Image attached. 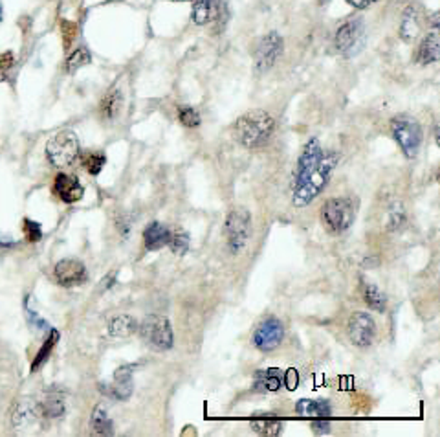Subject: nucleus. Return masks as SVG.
<instances>
[{"instance_id": "nucleus-24", "label": "nucleus", "mask_w": 440, "mask_h": 437, "mask_svg": "<svg viewBox=\"0 0 440 437\" xmlns=\"http://www.w3.org/2000/svg\"><path fill=\"white\" fill-rule=\"evenodd\" d=\"M362 291H364V301L372 308V311H378V313H384L385 307H387V298H385L384 292L372 285L369 281H362Z\"/></svg>"}, {"instance_id": "nucleus-10", "label": "nucleus", "mask_w": 440, "mask_h": 437, "mask_svg": "<svg viewBox=\"0 0 440 437\" xmlns=\"http://www.w3.org/2000/svg\"><path fill=\"white\" fill-rule=\"evenodd\" d=\"M282 338H285V327H282L281 320L270 316L257 326L255 333H253V346L259 351L270 353L281 346Z\"/></svg>"}, {"instance_id": "nucleus-40", "label": "nucleus", "mask_w": 440, "mask_h": 437, "mask_svg": "<svg viewBox=\"0 0 440 437\" xmlns=\"http://www.w3.org/2000/svg\"><path fill=\"white\" fill-rule=\"evenodd\" d=\"M347 4H351L352 8L356 9H365V8H371L372 4H377V2H380V0H345Z\"/></svg>"}, {"instance_id": "nucleus-30", "label": "nucleus", "mask_w": 440, "mask_h": 437, "mask_svg": "<svg viewBox=\"0 0 440 437\" xmlns=\"http://www.w3.org/2000/svg\"><path fill=\"white\" fill-rule=\"evenodd\" d=\"M105 162H107V159H105V154L101 153H88L83 156V166H85V169L90 175L94 176H98L99 173H101V169L105 167Z\"/></svg>"}, {"instance_id": "nucleus-27", "label": "nucleus", "mask_w": 440, "mask_h": 437, "mask_svg": "<svg viewBox=\"0 0 440 437\" xmlns=\"http://www.w3.org/2000/svg\"><path fill=\"white\" fill-rule=\"evenodd\" d=\"M41 411L46 417H61L64 413V398L59 393L48 395L41 404Z\"/></svg>"}, {"instance_id": "nucleus-9", "label": "nucleus", "mask_w": 440, "mask_h": 437, "mask_svg": "<svg viewBox=\"0 0 440 437\" xmlns=\"http://www.w3.org/2000/svg\"><path fill=\"white\" fill-rule=\"evenodd\" d=\"M282 54V37L277 31H270L255 48V72L265 74L279 61Z\"/></svg>"}, {"instance_id": "nucleus-35", "label": "nucleus", "mask_w": 440, "mask_h": 437, "mask_svg": "<svg viewBox=\"0 0 440 437\" xmlns=\"http://www.w3.org/2000/svg\"><path fill=\"white\" fill-rule=\"evenodd\" d=\"M24 236H26V239L31 241V243H37V241H41V237H43V226H41L39 223H35V221L26 218V221H24Z\"/></svg>"}, {"instance_id": "nucleus-36", "label": "nucleus", "mask_w": 440, "mask_h": 437, "mask_svg": "<svg viewBox=\"0 0 440 437\" xmlns=\"http://www.w3.org/2000/svg\"><path fill=\"white\" fill-rule=\"evenodd\" d=\"M13 64H15V57H13L11 51H6L0 56V81L8 79V74L13 69Z\"/></svg>"}, {"instance_id": "nucleus-43", "label": "nucleus", "mask_w": 440, "mask_h": 437, "mask_svg": "<svg viewBox=\"0 0 440 437\" xmlns=\"http://www.w3.org/2000/svg\"><path fill=\"white\" fill-rule=\"evenodd\" d=\"M319 2H321V4H325V2H327V0H319Z\"/></svg>"}, {"instance_id": "nucleus-28", "label": "nucleus", "mask_w": 440, "mask_h": 437, "mask_svg": "<svg viewBox=\"0 0 440 437\" xmlns=\"http://www.w3.org/2000/svg\"><path fill=\"white\" fill-rule=\"evenodd\" d=\"M57 340H59V333H57L56 329H51L50 331V336H48V338L44 340V346L41 347V349H39L37 356H35V360H34V364H31V369H34V371H37L39 366L46 362L48 356H50V353H51V349L56 347Z\"/></svg>"}, {"instance_id": "nucleus-29", "label": "nucleus", "mask_w": 440, "mask_h": 437, "mask_svg": "<svg viewBox=\"0 0 440 437\" xmlns=\"http://www.w3.org/2000/svg\"><path fill=\"white\" fill-rule=\"evenodd\" d=\"M90 59H92V57H90V54H88V50H86V48H83V46L77 48L72 56L68 57V61H66V70H68V74L77 72V70L83 69L85 64H88Z\"/></svg>"}, {"instance_id": "nucleus-20", "label": "nucleus", "mask_w": 440, "mask_h": 437, "mask_svg": "<svg viewBox=\"0 0 440 437\" xmlns=\"http://www.w3.org/2000/svg\"><path fill=\"white\" fill-rule=\"evenodd\" d=\"M440 56V41H439V31L436 28H433L426 37L422 39L419 48V63L420 64H433L439 61Z\"/></svg>"}, {"instance_id": "nucleus-2", "label": "nucleus", "mask_w": 440, "mask_h": 437, "mask_svg": "<svg viewBox=\"0 0 440 437\" xmlns=\"http://www.w3.org/2000/svg\"><path fill=\"white\" fill-rule=\"evenodd\" d=\"M275 121L265 111H250L242 114L235 124V138L246 149L262 147L274 134Z\"/></svg>"}, {"instance_id": "nucleus-32", "label": "nucleus", "mask_w": 440, "mask_h": 437, "mask_svg": "<svg viewBox=\"0 0 440 437\" xmlns=\"http://www.w3.org/2000/svg\"><path fill=\"white\" fill-rule=\"evenodd\" d=\"M169 244H171L173 253L184 256V253L189 250V246H191V239H189V236L185 231H176L175 236H171Z\"/></svg>"}, {"instance_id": "nucleus-6", "label": "nucleus", "mask_w": 440, "mask_h": 437, "mask_svg": "<svg viewBox=\"0 0 440 437\" xmlns=\"http://www.w3.org/2000/svg\"><path fill=\"white\" fill-rule=\"evenodd\" d=\"M391 133L407 159H415L422 146V127L419 121L406 116H398L391 120Z\"/></svg>"}, {"instance_id": "nucleus-4", "label": "nucleus", "mask_w": 440, "mask_h": 437, "mask_svg": "<svg viewBox=\"0 0 440 437\" xmlns=\"http://www.w3.org/2000/svg\"><path fill=\"white\" fill-rule=\"evenodd\" d=\"M226 241L230 253L237 256L246 248V244L252 239V215L246 208H235L231 210L226 218Z\"/></svg>"}, {"instance_id": "nucleus-38", "label": "nucleus", "mask_w": 440, "mask_h": 437, "mask_svg": "<svg viewBox=\"0 0 440 437\" xmlns=\"http://www.w3.org/2000/svg\"><path fill=\"white\" fill-rule=\"evenodd\" d=\"M26 314H28V320H30L31 326H35V327H37V329H43L44 331L48 327V321L43 320V318L39 316L37 311H35V308H31L28 303H26Z\"/></svg>"}, {"instance_id": "nucleus-26", "label": "nucleus", "mask_w": 440, "mask_h": 437, "mask_svg": "<svg viewBox=\"0 0 440 437\" xmlns=\"http://www.w3.org/2000/svg\"><path fill=\"white\" fill-rule=\"evenodd\" d=\"M138 331V321L128 314H121V316L114 318L111 321V334L118 336V338H128L131 334Z\"/></svg>"}, {"instance_id": "nucleus-18", "label": "nucleus", "mask_w": 440, "mask_h": 437, "mask_svg": "<svg viewBox=\"0 0 440 437\" xmlns=\"http://www.w3.org/2000/svg\"><path fill=\"white\" fill-rule=\"evenodd\" d=\"M295 413L308 419H321L330 416V403L325 398H300L295 403Z\"/></svg>"}, {"instance_id": "nucleus-41", "label": "nucleus", "mask_w": 440, "mask_h": 437, "mask_svg": "<svg viewBox=\"0 0 440 437\" xmlns=\"http://www.w3.org/2000/svg\"><path fill=\"white\" fill-rule=\"evenodd\" d=\"M0 22H2V4H0Z\"/></svg>"}, {"instance_id": "nucleus-21", "label": "nucleus", "mask_w": 440, "mask_h": 437, "mask_svg": "<svg viewBox=\"0 0 440 437\" xmlns=\"http://www.w3.org/2000/svg\"><path fill=\"white\" fill-rule=\"evenodd\" d=\"M282 386V371L277 368L261 369L255 373V390L277 391Z\"/></svg>"}, {"instance_id": "nucleus-12", "label": "nucleus", "mask_w": 440, "mask_h": 437, "mask_svg": "<svg viewBox=\"0 0 440 437\" xmlns=\"http://www.w3.org/2000/svg\"><path fill=\"white\" fill-rule=\"evenodd\" d=\"M321 156H323V147H321L319 140L312 138V140L307 141V146L301 151L300 159H297V166H295L294 171V180H292V188H297L307 180V176L316 169V166L319 164Z\"/></svg>"}, {"instance_id": "nucleus-31", "label": "nucleus", "mask_w": 440, "mask_h": 437, "mask_svg": "<svg viewBox=\"0 0 440 437\" xmlns=\"http://www.w3.org/2000/svg\"><path fill=\"white\" fill-rule=\"evenodd\" d=\"M178 120L182 121V125L193 129L200 125V114L197 112V109L189 107V105H182L178 107Z\"/></svg>"}, {"instance_id": "nucleus-7", "label": "nucleus", "mask_w": 440, "mask_h": 437, "mask_svg": "<svg viewBox=\"0 0 440 437\" xmlns=\"http://www.w3.org/2000/svg\"><path fill=\"white\" fill-rule=\"evenodd\" d=\"M138 331H140L141 338L145 340L149 346H153L154 349H160V351L171 349L173 343H175V334H173L171 323L163 316H154V314L153 316H147L138 326Z\"/></svg>"}, {"instance_id": "nucleus-42", "label": "nucleus", "mask_w": 440, "mask_h": 437, "mask_svg": "<svg viewBox=\"0 0 440 437\" xmlns=\"http://www.w3.org/2000/svg\"><path fill=\"white\" fill-rule=\"evenodd\" d=\"M171 2H185V0H171Z\"/></svg>"}, {"instance_id": "nucleus-25", "label": "nucleus", "mask_w": 440, "mask_h": 437, "mask_svg": "<svg viewBox=\"0 0 440 437\" xmlns=\"http://www.w3.org/2000/svg\"><path fill=\"white\" fill-rule=\"evenodd\" d=\"M90 424L98 436H111L114 432V423H112L111 416L105 406H96L94 413L90 417Z\"/></svg>"}, {"instance_id": "nucleus-39", "label": "nucleus", "mask_w": 440, "mask_h": 437, "mask_svg": "<svg viewBox=\"0 0 440 437\" xmlns=\"http://www.w3.org/2000/svg\"><path fill=\"white\" fill-rule=\"evenodd\" d=\"M312 430L316 433H329L330 432V421H329V417H321V419H312Z\"/></svg>"}, {"instance_id": "nucleus-8", "label": "nucleus", "mask_w": 440, "mask_h": 437, "mask_svg": "<svg viewBox=\"0 0 440 437\" xmlns=\"http://www.w3.org/2000/svg\"><path fill=\"white\" fill-rule=\"evenodd\" d=\"M365 43V26L362 19L343 22L334 35V46L345 57L356 56Z\"/></svg>"}, {"instance_id": "nucleus-11", "label": "nucleus", "mask_w": 440, "mask_h": 437, "mask_svg": "<svg viewBox=\"0 0 440 437\" xmlns=\"http://www.w3.org/2000/svg\"><path fill=\"white\" fill-rule=\"evenodd\" d=\"M349 340L358 347H369L377 338V323L367 313H354L347 323Z\"/></svg>"}, {"instance_id": "nucleus-37", "label": "nucleus", "mask_w": 440, "mask_h": 437, "mask_svg": "<svg viewBox=\"0 0 440 437\" xmlns=\"http://www.w3.org/2000/svg\"><path fill=\"white\" fill-rule=\"evenodd\" d=\"M282 384H287L288 390L294 391L297 384H300V373H297V369L290 368L287 369V373H282Z\"/></svg>"}, {"instance_id": "nucleus-19", "label": "nucleus", "mask_w": 440, "mask_h": 437, "mask_svg": "<svg viewBox=\"0 0 440 437\" xmlns=\"http://www.w3.org/2000/svg\"><path fill=\"white\" fill-rule=\"evenodd\" d=\"M250 426H252L255 433L266 437L279 436L282 432V421L277 416H274V413H262V411L255 413L250 419Z\"/></svg>"}, {"instance_id": "nucleus-33", "label": "nucleus", "mask_w": 440, "mask_h": 437, "mask_svg": "<svg viewBox=\"0 0 440 437\" xmlns=\"http://www.w3.org/2000/svg\"><path fill=\"white\" fill-rule=\"evenodd\" d=\"M406 224V210L402 204H393L389 210V230H400Z\"/></svg>"}, {"instance_id": "nucleus-14", "label": "nucleus", "mask_w": 440, "mask_h": 437, "mask_svg": "<svg viewBox=\"0 0 440 437\" xmlns=\"http://www.w3.org/2000/svg\"><path fill=\"white\" fill-rule=\"evenodd\" d=\"M56 279L63 287H76L86 281V268L77 259H61L56 265Z\"/></svg>"}, {"instance_id": "nucleus-1", "label": "nucleus", "mask_w": 440, "mask_h": 437, "mask_svg": "<svg viewBox=\"0 0 440 437\" xmlns=\"http://www.w3.org/2000/svg\"><path fill=\"white\" fill-rule=\"evenodd\" d=\"M338 162H339L338 153H334V151H327V153H323V156H321L316 169L307 176V180H305L303 184L294 188L292 202H294L295 208H305V206H308L321 191H323V189L327 188V184H329L330 176H332Z\"/></svg>"}, {"instance_id": "nucleus-22", "label": "nucleus", "mask_w": 440, "mask_h": 437, "mask_svg": "<svg viewBox=\"0 0 440 437\" xmlns=\"http://www.w3.org/2000/svg\"><path fill=\"white\" fill-rule=\"evenodd\" d=\"M121 103H123V96H121L120 89H112L105 98L99 103V112H101V118L105 120H114L116 116L120 114Z\"/></svg>"}, {"instance_id": "nucleus-3", "label": "nucleus", "mask_w": 440, "mask_h": 437, "mask_svg": "<svg viewBox=\"0 0 440 437\" xmlns=\"http://www.w3.org/2000/svg\"><path fill=\"white\" fill-rule=\"evenodd\" d=\"M356 218V204L349 197L329 199L321 210V221L332 233H343L352 226Z\"/></svg>"}, {"instance_id": "nucleus-5", "label": "nucleus", "mask_w": 440, "mask_h": 437, "mask_svg": "<svg viewBox=\"0 0 440 437\" xmlns=\"http://www.w3.org/2000/svg\"><path fill=\"white\" fill-rule=\"evenodd\" d=\"M48 160L56 167H70L79 156V140L73 131H61L53 134L46 144Z\"/></svg>"}, {"instance_id": "nucleus-13", "label": "nucleus", "mask_w": 440, "mask_h": 437, "mask_svg": "<svg viewBox=\"0 0 440 437\" xmlns=\"http://www.w3.org/2000/svg\"><path fill=\"white\" fill-rule=\"evenodd\" d=\"M99 390L111 398H118V401H127L133 395L134 384H133V368L131 366H123L114 373V381L107 382V384L99 386Z\"/></svg>"}, {"instance_id": "nucleus-17", "label": "nucleus", "mask_w": 440, "mask_h": 437, "mask_svg": "<svg viewBox=\"0 0 440 437\" xmlns=\"http://www.w3.org/2000/svg\"><path fill=\"white\" fill-rule=\"evenodd\" d=\"M220 9H222L220 0H195L191 15L193 22L198 26L210 24L220 17Z\"/></svg>"}, {"instance_id": "nucleus-23", "label": "nucleus", "mask_w": 440, "mask_h": 437, "mask_svg": "<svg viewBox=\"0 0 440 437\" xmlns=\"http://www.w3.org/2000/svg\"><path fill=\"white\" fill-rule=\"evenodd\" d=\"M419 31H420L419 11H416V8H407L406 11H404L402 24H400V37L409 43V41H413V39L419 35Z\"/></svg>"}, {"instance_id": "nucleus-16", "label": "nucleus", "mask_w": 440, "mask_h": 437, "mask_svg": "<svg viewBox=\"0 0 440 437\" xmlns=\"http://www.w3.org/2000/svg\"><path fill=\"white\" fill-rule=\"evenodd\" d=\"M171 241V231L165 224L158 223V221H153L149 226L143 230V244L149 252H156V250L167 246Z\"/></svg>"}, {"instance_id": "nucleus-15", "label": "nucleus", "mask_w": 440, "mask_h": 437, "mask_svg": "<svg viewBox=\"0 0 440 437\" xmlns=\"http://www.w3.org/2000/svg\"><path fill=\"white\" fill-rule=\"evenodd\" d=\"M53 191H56V195L63 202H66V204H73V202L81 201L83 193H85V188H83L77 176L61 173V175L56 176Z\"/></svg>"}, {"instance_id": "nucleus-34", "label": "nucleus", "mask_w": 440, "mask_h": 437, "mask_svg": "<svg viewBox=\"0 0 440 437\" xmlns=\"http://www.w3.org/2000/svg\"><path fill=\"white\" fill-rule=\"evenodd\" d=\"M61 31H63V44L64 50H70L77 37V24L70 21H61Z\"/></svg>"}]
</instances>
